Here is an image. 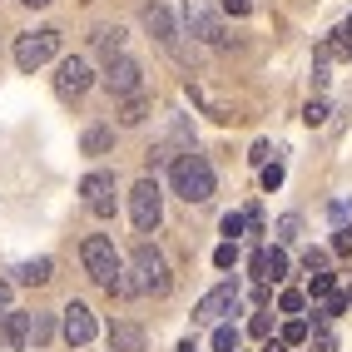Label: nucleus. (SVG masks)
I'll list each match as a JSON object with an SVG mask.
<instances>
[{"instance_id":"obj_1","label":"nucleus","mask_w":352,"mask_h":352,"mask_svg":"<svg viewBox=\"0 0 352 352\" xmlns=\"http://www.w3.org/2000/svg\"><path fill=\"white\" fill-rule=\"evenodd\" d=\"M169 179H174V194L189 199V204H208V199H214V164H208L204 154H194V149L174 159Z\"/></svg>"},{"instance_id":"obj_2","label":"nucleus","mask_w":352,"mask_h":352,"mask_svg":"<svg viewBox=\"0 0 352 352\" xmlns=\"http://www.w3.org/2000/svg\"><path fill=\"white\" fill-rule=\"evenodd\" d=\"M129 278H134L139 293H154V298H164V293L174 288V273H169V263H164V253H159L154 243H139V248H134Z\"/></svg>"},{"instance_id":"obj_3","label":"nucleus","mask_w":352,"mask_h":352,"mask_svg":"<svg viewBox=\"0 0 352 352\" xmlns=\"http://www.w3.org/2000/svg\"><path fill=\"white\" fill-rule=\"evenodd\" d=\"M129 219H134L139 233L159 228V219H164V189H159V179H139L129 189Z\"/></svg>"},{"instance_id":"obj_4","label":"nucleus","mask_w":352,"mask_h":352,"mask_svg":"<svg viewBox=\"0 0 352 352\" xmlns=\"http://www.w3.org/2000/svg\"><path fill=\"white\" fill-rule=\"evenodd\" d=\"M80 258H85V268H89V278H95L100 288H109L114 278L124 273V263H120V253H114V243L104 239V233H95V239H85Z\"/></svg>"},{"instance_id":"obj_5","label":"nucleus","mask_w":352,"mask_h":352,"mask_svg":"<svg viewBox=\"0 0 352 352\" xmlns=\"http://www.w3.org/2000/svg\"><path fill=\"white\" fill-rule=\"evenodd\" d=\"M55 55H60V30H30V35L15 40V65L25 69V75H35V69L45 60H55Z\"/></svg>"},{"instance_id":"obj_6","label":"nucleus","mask_w":352,"mask_h":352,"mask_svg":"<svg viewBox=\"0 0 352 352\" xmlns=\"http://www.w3.org/2000/svg\"><path fill=\"white\" fill-rule=\"evenodd\" d=\"M80 194H85V208H89V214H100V219L114 214V174H104V169L85 174V179H80Z\"/></svg>"},{"instance_id":"obj_7","label":"nucleus","mask_w":352,"mask_h":352,"mask_svg":"<svg viewBox=\"0 0 352 352\" xmlns=\"http://www.w3.org/2000/svg\"><path fill=\"white\" fill-rule=\"evenodd\" d=\"M233 308H239V283H219L214 293H204L199 298V308H194V322H223Z\"/></svg>"},{"instance_id":"obj_8","label":"nucleus","mask_w":352,"mask_h":352,"mask_svg":"<svg viewBox=\"0 0 352 352\" xmlns=\"http://www.w3.org/2000/svg\"><path fill=\"white\" fill-rule=\"evenodd\" d=\"M139 85H144V80H139V65H134L129 55H114V60L104 65V89H109L114 100L139 95Z\"/></svg>"},{"instance_id":"obj_9","label":"nucleus","mask_w":352,"mask_h":352,"mask_svg":"<svg viewBox=\"0 0 352 352\" xmlns=\"http://www.w3.org/2000/svg\"><path fill=\"white\" fill-rule=\"evenodd\" d=\"M89 85H95V69H89V65H85L80 55H69V60H60V75H55V89H60L65 100H80V95H85Z\"/></svg>"},{"instance_id":"obj_10","label":"nucleus","mask_w":352,"mask_h":352,"mask_svg":"<svg viewBox=\"0 0 352 352\" xmlns=\"http://www.w3.org/2000/svg\"><path fill=\"white\" fill-rule=\"evenodd\" d=\"M184 25H189V35L204 40V45H228V35H223V25H219V15H208L204 6H189V10H184Z\"/></svg>"},{"instance_id":"obj_11","label":"nucleus","mask_w":352,"mask_h":352,"mask_svg":"<svg viewBox=\"0 0 352 352\" xmlns=\"http://www.w3.org/2000/svg\"><path fill=\"white\" fill-rule=\"evenodd\" d=\"M89 338H95V313H89L85 302H69V308H65V342L85 347Z\"/></svg>"},{"instance_id":"obj_12","label":"nucleus","mask_w":352,"mask_h":352,"mask_svg":"<svg viewBox=\"0 0 352 352\" xmlns=\"http://www.w3.org/2000/svg\"><path fill=\"white\" fill-rule=\"evenodd\" d=\"M253 278L258 283H283L288 278V253L283 248H258L253 253Z\"/></svg>"},{"instance_id":"obj_13","label":"nucleus","mask_w":352,"mask_h":352,"mask_svg":"<svg viewBox=\"0 0 352 352\" xmlns=\"http://www.w3.org/2000/svg\"><path fill=\"white\" fill-rule=\"evenodd\" d=\"M0 342H6L10 352H25V342H30V313H6L0 318Z\"/></svg>"},{"instance_id":"obj_14","label":"nucleus","mask_w":352,"mask_h":352,"mask_svg":"<svg viewBox=\"0 0 352 352\" xmlns=\"http://www.w3.org/2000/svg\"><path fill=\"white\" fill-rule=\"evenodd\" d=\"M144 30H149L159 45H174V40H179V30H174V15L164 10V6H144Z\"/></svg>"},{"instance_id":"obj_15","label":"nucleus","mask_w":352,"mask_h":352,"mask_svg":"<svg viewBox=\"0 0 352 352\" xmlns=\"http://www.w3.org/2000/svg\"><path fill=\"white\" fill-rule=\"evenodd\" d=\"M109 352H144V327L109 322Z\"/></svg>"},{"instance_id":"obj_16","label":"nucleus","mask_w":352,"mask_h":352,"mask_svg":"<svg viewBox=\"0 0 352 352\" xmlns=\"http://www.w3.org/2000/svg\"><path fill=\"white\" fill-rule=\"evenodd\" d=\"M327 60H352V35L347 30H333L318 45V65H327Z\"/></svg>"},{"instance_id":"obj_17","label":"nucleus","mask_w":352,"mask_h":352,"mask_svg":"<svg viewBox=\"0 0 352 352\" xmlns=\"http://www.w3.org/2000/svg\"><path fill=\"white\" fill-rule=\"evenodd\" d=\"M50 278H55V263H50V258H30V263H20L15 268V283H50Z\"/></svg>"},{"instance_id":"obj_18","label":"nucleus","mask_w":352,"mask_h":352,"mask_svg":"<svg viewBox=\"0 0 352 352\" xmlns=\"http://www.w3.org/2000/svg\"><path fill=\"white\" fill-rule=\"evenodd\" d=\"M144 114H149V95L139 89V95H129L120 104V124H144Z\"/></svg>"},{"instance_id":"obj_19","label":"nucleus","mask_w":352,"mask_h":352,"mask_svg":"<svg viewBox=\"0 0 352 352\" xmlns=\"http://www.w3.org/2000/svg\"><path fill=\"white\" fill-rule=\"evenodd\" d=\"M109 144H114V129H104V124H89L85 139H80V149H85V154H104Z\"/></svg>"},{"instance_id":"obj_20","label":"nucleus","mask_w":352,"mask_h":352,"mask_svg":"<svg viewBox=\"0 0 352 352\" xmlns=\"http://www.w3.org/2000/svg\"><path fill=\"white\" fill-rule=\"evenodd\" d=\"M189 100H194V104H204V109H208V114H214V120H219V124H228V120H233V109H228V104H219L214 95H204V89H199V85H189Z\"/></svg>"},{"instance_id":"obj_21","label":"nucleus","mask_w":352,"mask_h":352,"mask_svg":"<svg viewBox=\"0 0 352 352\" xmlns=\"http://www.w3.org/2000/svg\"><path fill=\"white\" fill-rule=\"evenodd\" d=\"M342 313H347V293H333V298H322L318 308H313L318 322H333V318H342Z\"/></svg>"},{"instance_id":"obj_22","label":"nucleus","mask_w":352,"mask_h":352,"mask_svg":"<svg viewBox=\"0 0 352 352\" xmlns=\"http://www.w3.org/2000/svg\"><path fill=\"white\" fill-rule=\"evenodd\" d=\"M95 45L114 60V55H120V45H124V30H120V25H100V30H95Z\"/></svg>"},{"instance_id":"obj_23","label":"nucleus","mask_w":352,"mask_h":352,"mask_svg":"<svg viewBox=\"0 0 352 352\" xmlns=\"http://www.w3.org/2000/svg\"><path fill=\"white\" fill-rule=\"evenodd\" d=\"M239 338H243V333H239L233 322H219V327H214V352H239Z\"/></svg>"},{"instance_id":"obj_24","label":"nucleus","mask_w":352,"mask_h":352,"mask_svg":"<svg viewBox=\"0 0 352 352\" xmlns=\"http://www.w3.org/2000/svg\"><path fill=\"white\" fill-rule=\"evenodd\" d=\"M30 338H35V347H45V342L55 338V318H50V313H35V318H30Z\"/></svg>"},{"instance_id":"obj_25","label":"nucleus","mask_w":352,"mask_h":352,"mask_svg":"<svg viewBox=\"0 0 352 352\" xmlns=\"http://www.w3.org/2000/svg\"><path fill=\"white\" fill-rule=\"evenodd\" d=\"M273 233H278V243H293L298 233H302V219H298V214H283V219L273 223Z\"/></svg>"},{"instance_id":"obj_26","label":"nucleus","mask_w":352,"mask_h":352,"mask_svg":"<svg viewBox=\"0 0 352 352\" xmlns=\"http://www.w3.org/2000/svg\"><path fill=\"white\" fill-rule=\"evenodd\" d=\"M219 228H223V243H239V233L248 228V214H223Z\"/></svg>"},{"instance_id":"obj_27","label":"nucleus","mask_w":352,"mask_h":352,"mask_svg":"<svg viewBox=\"0 0 352 352\" xmlns=\"http://www.w3.org/2000/svg\"><path fill=\"white\" fill-rule=\"evenodd\" d=\"M283 342H288V347H302V342H308V322L293 318V322L283 327Z\"/></svg>"},{"instance_id":"obj_28","label":"nucleus","mask_w":352,"mask_h":352,"mask_svg":"<svg viewBox=\"0 0 352 352\" xmlns=\"http://www.w3.org/2000/svg\"><path fill=\"white\" fill-rule=\"evenodd\" d=\"M302 268H308V273H327V248H308V253H302Z\"/></svg>"},{"instance_id":"obj_29","label":"nucleus","mask_w":352,"mask_h":352,"mask_svg":"<svg viewBox=\"0 0 352 352\" xmlns=\"http://www.w3.org/2000/svg\"><path fill=\"white\" fill-rule=\"evenodd\" d=\"M313 352H338V338L327 333V322H318V333H313Z\"/></svg>"},{"instance_id":"obj_30","label":"nucleus","mask_w":352,"mask_h":352,"mask_svg":"<svg viewBox=\"0 0 352 352\" xmlns=\"http://www.w3.org/2000/svg\"><path fill=\"white\" fill-rule=\"evenodd\" d=\"M214 263L219 268H233V263H239V243H219L214 248Z\"/></svg>"},{"instance_id":"obj_31","label":"nucleus","mask_w":352,"mask_h":352,"mask_svg":"<svg viewBox=\"0 0 352 352\" xmlns=\"http://www.w3.org/2000/svg\"><path fill=\"white\" fill-rule=\"evenodd\" d=\"M333 298V273H313V302Z\"/></svg>"},{"instance_id":"obj_32","label":"nucleus","mask_w":352,"mask_h":352,"mask_svg":"<svg viewBox=\"0 0 352 352\" xmlns=\"http://www.w3.org/2000/svg\"><path fill=\"white\" fill-rule=\"evenodd\" d=\"M278 313H288V318H298V313H302V293H293V288H288L283 298H278Z\"/></svg>"},{"instance_id":"obj_33","label":"nucleus","mask_w":352,"mask_h":352,"mask_svg":"<svg viewBox=\"0 0 352 352\" xmlns=\"http://www.w3.org/2000/svg\"><path fill=\"white\" fill-rule=\"evenodd\" d=\"M333 253H342V258L352 253V223H342V228L333 233Z\"/></svg>"},{"instance_id":"obj_34","label":"nucleus","mask_w":352,"mask_h":352,"mask_svg":"<svg viewBox=\"0 0 352 352\" xmlns=\"http://www.w3.org/2000/svg\"><path fill=\"white\" fill-rule=\"evenodd\" d=\"M327 120V104L322 100H308V109H302V124H322Z\"/></svg>"},{"instance_id":"obj_35","label":"nucleus","mask_w":352,"mask_h":352,"mask_svg":"<svg viewBox=\"0 0 352 352\" xmlns=\"http://www.w3.org/2000/svg\"><path fill=\"white\" fill-rule=\"evenodd\" d=\"M278 184H283V164H263V189L273 194Z\"/></svg>"},{"instance_id":"obj_36","label":"nucleus","mask_w":352,"mask_h":352,"mask_svg":"<svg viewBox=\"0 0 352 352\" xmlns=\"http://www.w3.org/2000/svg\"><path fill=\"white\" fill-rule=\"evenodd\" d=\"M248 333H253V338H268V333H273V318H268V313H253Z\"/></svg>"},{"instance_id":"obj_37","label":"nucleus","mask_w":352,"mask_h":352,"mask_svg":"<svg viewBox=\"0 0 352 352\" xmlns=\"http://www.w3.org/2000/svg\"><path fill=\"white\" fill-rule=\"evenodd\" d=\"M223 10H228V15H248L253 6H248V0H223Z\"/></svg>"},{"instance_id":"obj_38","label":"nucleus","mask_w":352,"mask_h":352,"mask_svg":"<svg viewBox=\"0 0 352 352\" xmlns=\"http://www.w3.org/2000/svg\"><path fill=\"white\" fill-rule=\"evenodd\" d=\"M6 313H10V283L0 278V318H6Z\"/></svg>"},{"instance_id":"obj_39","label":"nucleus","mask_w":352,"mask_h":352,"mask_svg":"<svg viewBox=\"0 0 352 352\" xmlns=\"http://www.w3.org/2000/svg\"><path fill=\"white\" fill-rule=\"evenodd\" d=\"M263 352H288V342L278 338V342H263Z\"/></svg>"},{"instance_id":"obj_40","label":"nucleus","mask_w":352,"mask_h":352,"mask_svg":"<svg viewBox=\"0 0 352 352\" xmlns=\"http://www.w3.org/2000/svg\"><path fill=\"white\" fill-rule=\"evenodd\" d=\"M179 352H199V347H194V342H179Z\"/></svg>"},{"instance_id":"obj_41","label":"nucleus","mask_w":352,"mask_h":352,"mask_svg":"<svg viewBox=\"0 0 352 352\" xmlns=\"http://www.w3.org/2000/svg\"><path fill=\"white\" fill-rule=\"evenodd\" d=\"M25 6H35V10H40V6H50V0H25Z\"/></svg>"},{"instance_id":"obj_42","label":"nucleus","mask_w":352,"mask_h":352,"mask_svg":"<svg viewBox=\"0 0 352 352\" xmlns=\"http://www.w3.org/2000/svg\"><path fill=\"white\" fill-rule=\"evenodd\" d=\"M347 308H352V288H347Z\"/></svg>"},{"instance_id":"obj_43","label":"nucleus","mask_w":352,"mask_h":352,"mask_svg":"<svg viewBox=\"0 0 352 352\" xmlns=\"http://www.w3.org/2000/svg\"><path fill=\"white\" fill-rule=\"evenodd\" d=\"M347 35H352V20H347Z\"/></svg>"}]
</instances>
